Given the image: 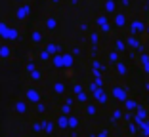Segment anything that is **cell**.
<instances>
[{
	"instance_id": "2",
	"label": "cell",
	"mask_w": 149,
	"mask_h": 137,
	"mask_svg": "<svg viewBox=\"0 0 149 137\" xmlns=\"http://www.w3.org/2000/svg\"><path fill=\"white\" fill-rule=\"evenodd\" d=\"M42 27L46 29V32H56L57 27H59V21H57V17L54 13H46L42 19Z\"/></svg>"
},
{
	"instance_id": "4",
	"label": "cell",
	"mask_w": 149,
	"mask_h": 137,
	"mask_svg": "<svg viewBox=\"0 0 149 137\" xmlns=\"http://www.w3.org/2000/svg\"><path fill=\"white\" fill-rule=\"evenodd\" d=\"M17 38H19V27H10L8 36H6L4 40H8V42H15Z\"/></svg>"
},
{
	"instance_id": "8",
	"label": "cell",
	"mask_w": 149,
	"mask_h": 137,
	"mask_svg": "<svg viewBox=\"0 0 149 137\" xmlns=\"http://www.w3.org/2000/svg\"><path fill=\"white\" fill-rule=\"evenodd\" d=\"M63 61H65V67H69L73 63V59H71V55H63Z\"/></svg>"
},
{
	"instance_id": "9",
	"label": "cell",
	"mask_w": 149,
	"mask_h": 137,
	"mask_svg": "<svg viewBox=\"0 0 149 137\" xmlns=\"http://www.w3.org/2000/svg\"><path fill=\"white\" fill-rule=\"evenodd\" d=\"M63 0H48V4H52V6H57V4H61Z\"/></svg>"
},
{
	"instance_id": "5",
	"label": "cell",
	"mask_w": 149,
	"mask_h": 137,
	"mask_svg": "<svg viewBox=\"0 0 149 137\" xmlns=\"http://www.w3.org/2000/svg\"><path fill=\"white\" fill-rule=\"evenodd\" d=\"M44 50L50 53V55H57V50H59V46H57V42H46V46H44Z\"/></svg>"
},
{
	"instance_id": "12",
	"label": "cell",
	"mask_w": 149,
	"mask_h": 137,
	"mask_svg": "<svg viewBox=\"0 0 149 137\" xmlns=\"http://www.w3.org/2000/svg\"><path fill=\"white\" fill-rule=\"evenodd\" d=\"M0 40H2V34H0Z\"/></svg>"
},
{
	"instance_id": "7",
	"label": "cell",
	"mask_w": 149,
	"mask_h": 137,
	"mask_svg": "<svg viewBox=\"0 0 149 137\" xmlns=\"http://www.w3.org/2000/svg\"><path fill=\"white\" fill-rule=\"evenodd\" d=\"M38 57L42 59V61H48V59L52 57V55H50V53L46 52V50H40V53H38Z\"/></svg>"
},
{
	"instance_id": "3",
	"label": "cell",
	"mask_w": 149,
	"mask_h": 137,
	"mask_svg": "<svg viewBox=\"0 0 149 137\" xmlns=\"http://www.w3.org/2000/svg\"><path fill=\"white\" fill-rule=\"evenodd\" d=\"M31 40H33L35 46L42 44L44 40H46V29H44V27H35V29L31 31Z\"/></svg>"
},
{
	"instance_id": "1",
	"label": "cell",
	"mask_w": 149,
	"mask_h": 137,
	"mask_svg": "<svg viewBox=\"0 0 149 137\" xmlns=\"http://www.w3.org/2000/svg\"><path fill=\"white\" fill-rule=\"evenodd\" d=\"M33 15V4L31 2H25V4H17L13 10V21L17 25H23L27 19Z\"/></svg>"
},
{
	"instance_id": "11",
	"label": "cell",
	"mask_w": 149,
	"mask_h": 137,
	"mask_svg": "<svg viewBox=\"0 0 149 137\" xmlns=\"http://www.w3.org/2000/svg\"><path fill=\"white\" fill-rule=\"evenodd\" d=\"M0 48H2V42H0Z\"/></svg>"
},
{
	"instance_id": "10",
	"label": "cell",
	"mask_w": 149,
	"mask_h": 137,
	"mask_svg": "<svg viewBox=\"0 0 149 137\" xmlns=\"http://www.w3.org/2000/svg\"><path fill=\"white\" fill-rule=\"evenodd\" d=\"M15 4H25V2H29V0H13Z\"/></svg>"
},
{
	"instance_id": "6",
	"label": "cell",
	"mask_w": 149,
	"mask_h": 137,
	"mask_svg": "<svg viewBox=\"0 0 149 137\" xmlns=\"http://www.w3.org/2000/svg\"><path fill=\"white\" fill-rule=\"evenodd\" d=\"M10 55H12V46L10 44H2V48H0V57L2 59H10Z\"/></svg>"
}]
</instances>
